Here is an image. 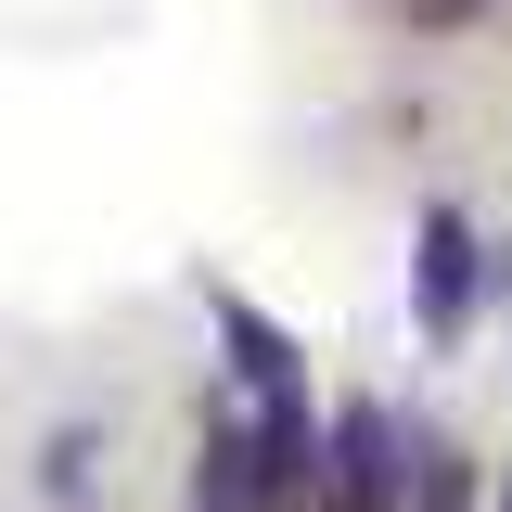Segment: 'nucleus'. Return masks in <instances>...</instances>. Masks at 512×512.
<instances>
[{"instance_id": "nucleus-1", "label": "nucleus", "mask_w": 512, "mask_h": 512, "mask_svg": "<svg viewBox=\"0 0 512 512\" xmlns=\"http://www.w3.org/2000/svg\"><path fill=\"white\" fill-rule=\"evenodd\" d=\"M474 282H487V269H474V218H461V205H423V231H410V308H423L436 346L474 320Z\"/></svg>"}, {"instance_id": "nucleus-2", "label": "nucleus", "mask_w": 512, "mask_h": 512, "mask_svg": "<svg viewBox=\"0 0 512 512\" xmlns=\"http://www.w3.org/2000/svg\"><path fill=\"white\" fill-rule=\"evenodd\" d=\"M205 308H218V346H231V372H244L256 410H308V359H295V333H282V320H256L231 282H218Z\"/></svg>"}, {"instance_id": "nucleus-3", "label": "nucleus", "mask_w": 512, "mask_h": 512, "mask_svg": "<svg viewBox=\"0 0 512 512\" xmlns=\"http://www.w3.org/2000/svg\"><path fill=\"white\" fill-rule=\"evenodd\" d=\"M39 487H52V500H90V423L52 436V474H39Z\"/></svg>"}, {"instance_id": "nucleus-4", "label": "nucleus", "mask_w": 512, "mask_h": 512, "mask_svg": "<svg viewBox=\"0 0 512 512\" xmlns=\"http://www.w3.org/2000/svg\"><path fill=\"white\" fill-rule=\"evenodd\" d=\"M333 512H372V500H333Z\"/></svg>"}, {"instance_id": "nucleus-5", "label": "nucleus", "mask_w": 512, "mask_h": 512, "mask_svg": "<svg viewBox=\"0 0 512 512\" xmlns=\"http://www.w3.org/2000/svg\"><path fill=\"white\" fill-rule=\"evenodd\" d=\"M500 512H512V474H500Z\"/></svg>"}]
</instances>
